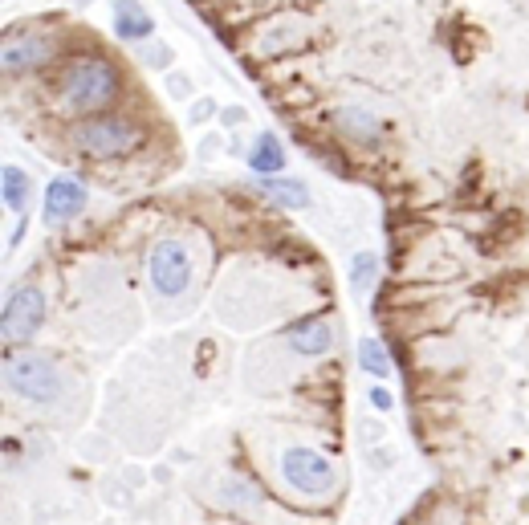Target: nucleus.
I'll return each instance as SVG.
<instances>
[{
  "mask_svg": "<svg viewBox=\"0 0 529 525\" xmlns=\"http://www.w3.org/2000/svg\"><path fill=\"white\" fill-rule=\"evenodd\" d=\"M123 90H127L123 70L114 66L110 57L78 53L53 78V110L66 114V119H74V123H82V119H94V114L114 110V102L123 98Z\"/></svg>",
  "mask_w": 529,
  "mask_h": 525,
  "instance_id": "f257e3e1",
  "label": "nucleus"
},
{
  "mask_svg": "<svg viewBox=\"0 0 529 525\" xmlns=\"http://www.w3.org/2000/svg\"><path fill=\"white\" fill-rule=\"evenodd\" d=\"M70 147L90 159V163H119V159H131L147 147L151 131L139 114H127V110H106V114H94V119H82L70 127Z\"/></svg>",
  "mask_w": 529,
  "mask_h": 525,
  "instance_id": "f03ea898",
  "label": "nucleus"
},
{
  "mask_svg": "<svg viewBox=\"0 0 529 525\" xmlns=\"http://www.w3.org/2000/svg\"><path fill=\"white\" fill-rule=\"evenodd\" d=\"M277 481L285 485V493H293L298 501L322 505V501H334V497H338L342 473H338V464H334L322 448L289 444V448H281V456H277Z\"/></svg>",
  "mask_w": 529,
  "mask_h": 525,
  "instance_id": "7ed1b4c3",
  "label": "nucleus"
},
{
  "mask_svg": "<svg viewBox=\"0 0 529 525\" xmlns=\"http://www.w3.org/2000/svg\"><path fill=\"white\" fill-rule=\"evenodd\" d=\"M5 387L29 407H57L66 395V371L41 350H13L5 355Z\"/></svg>",
  "mask_w": 529,
  "mask_h": 525,
  "instance_id": "20e7f679",
  "label": "nucleus"
},
{
  "mask_svg": "<svg viewBox=\"0 0 529 525\" xmlns=\"http://www.w3.org/2000/svg\"><path fill=\"white\" fill-rule=\"evenodd\" d=\"M196 265L192 253L180 237H159L147 249V281H151V294L163 302H180L188 289H192Z\"/></svg>",
  "mask_w": 529,
  "mask_h": 525,
  "instance_id": "39448f33",
  "label": "nucleus"
},
{
  "mask_svg": "<svg viewBox=\"0 0 529 525\" xmlns=\"http://www.w3.org/2000/svg\"><path fill=\"white\" fill-rule=\"evenodd\" d=\"M49 302H45V289L37 281H21L9 289L5 310H0V338H5V350H29V342L37 338V330L45 326Z\"/></svg>",
  "mask_w": 529,
  "mask_h": 525,
  "instance_id": "423d86ee",
  "label": "nucleus"
},
{
  "mask_svg": "<svg viewBox=\"0 0 529 525\" xmlns=\"http://www.w3.org/2000/svg\"><path fill=\"white\" fill-rule=\"evenodd\" d=\"M53 57H57V41L49 33L25 29V33H9L5 49H0V66H5L9 78H29L53 66Z\"/></svg>",
  "mask_w": 529,
  "mask_h": 525,
  "instance_id": "0eeeda50",
  "label": "nucleus"
},
{
  "mask_svg": "<svg viewBox=\"0 0 529 525\" xmlns=\"http://www.w3.org/2000/svg\"><path fill=\"white\" fill-rule=\"evenodd\" d=\"M90 204V188L78 180V175H53L45 184V200H41V220L49 228H66L74 224Z\"/></svg>",
  "mask_w": 529,
  "mask_h": 525,
  "instance_id": "6e6552de",
  "label": "nucleus"
},
{
  "mask_svg": "<svg viewBox=\"0 0 529 525\" xmlns=\"http://www.w3.org/2000/svg\"><path fill=\"white\" fill-rule=\"evenodd\" d=\"M285 342L298 350L302 359H322V355H330V346H334V326L322 314H306V318H298L285 330Z\"/></svg>",
  "mask_w": 529,
  "mask_h": 525,
  "instance_id": "1a4fd4ad",
  "label": "nucleus"
},
{
  "mask_svg": "<svg viewBox=\"0 0 529 525\" xmlns=\"http://www.w3.org/2000/svg\"><path fill=\"white\" fill-rule=\"evenodd\" d=\"M257 192L265 200H273L277 208H310V188L306 180H293V175H269V180H257Z\"/></svg>",
  "mask_w": 529,
  "mask_h": 525,
  "instance_id": "9d476101",
  "label": "nucleus"
},
{
  "mask_svg": "<svg viewBox=\"0 0 529 525\" xmlns=\"http://www.w3.org/2000/svg\"><path fill=\"white\" fill-rule=\"evenodd\" d=\"M249 171L257 175V180H269V175H281L285 171V147L273 131H261L249 147Z\"/></svg>",
  "mask_w": 529,
  "mask_h": 525,
  "instance_id": "9b49d317",
  "label": "nucleus"
},
{
  "mask_svg": "<svg viewBox=\"0 0 529 525\" xmlns=\"http://www.w3.org/2000/svg\"><path fill=\"white\" fill-rule=\"evenodd\" d=\"M114 33L123 41H147L155 33V21L139 0H114Z\"/></svg>",
  "mask_w": 529,
  "mask_h": 525,
  "instance_id": "f8f14e48",
  "label": "nucleus"
},
{
  "mask_svg": "<svg viewBox=\"0 0 529 525\" xmlns=\"http://www.w3.org/2000/svg\"><path fill=\"white\" fill-rule=\"evenodd\" d=\"M334 123L346 131V139H359V143H379L383 139V123L367 106H338Z\"/></svg>",
  "mask_w": 529,
  "mask_h": 525,
  "instance_id": "ddd939ff",
  "label": "nucleus"
},
{
  "mask_svg": "<svg viewBox=\"0 0 529 525\" xmlns=\"http://www.w3.org/2000/svg\"><path fill=\"white\" fill-rule=\"evenodd\" d=\"M29 196H33V175L17 163H5V171H0V200H5V208L21 216L29 208Z\"/></svg>",
  "mask_w": 529,
  "mask_h": 525,
  "instance_id": "4468645a",
  "label": "nucleus"
},
{
  "mask_svg": "<svg viewBox=\"0 0 529 525\" xmlns=\"http://www.w3.org/2000/svg\"><path fill=\"white\" fill-rule=\"evenodd\" d=\"M355 355H359V367L371 375V379H391L395 375V359H391V350L379 342V338H359V350H355Z\"/></svg>",
  "mask_w": 529,
  "mask_h": 525,
  "instance_id": "2eb2a0df",
  "label": "nucleus"
},
{
  "mask_svg": "<svg viewBox=\"0 0 529 525\" xmlns=\"http://www.w3.org/2000/svg\"><path fill=\"white\" fill-rule=\"evenodd\" d=\"M375 277H379V257L367 249L355 253V261H350V289H355V294H367L375 285Z\"/></svg>",
  "mask_w": 529,
  "mask_h": 525,
  "instance_id": "dca6fc26",
  "label": "nucleus"
},
{
  "mask_svg": "<svg viewBox=\"0 0 529 525\" xmlns=\"http://www.w3.org/2000/svg\"><path fill=\"white\" fill-rule=\"evenodd\" d=\"M367 399H371V407H375V412H391V407H395V395H391L383 383H375Z\"/></svg>",
  "mask_w": 529,
  "mask_h": 525,
  "instance_id": "f3484780",
  "label": "nucleus"
}]
</instances>
